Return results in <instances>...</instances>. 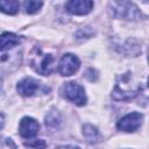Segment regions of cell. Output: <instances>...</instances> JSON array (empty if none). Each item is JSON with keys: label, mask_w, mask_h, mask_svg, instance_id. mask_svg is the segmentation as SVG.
I'll list each match as a JSON object with an SVG mask.
<instances>
[{"label": "cell", "mask_w": 149, "mask_h": 149, "mask_svg": "<svg viewBox=\"0 0 149 149\" xmlns=\"http://www.w3.org/2000/svg\"><path fill=\"white\" fill-rule=\"evenodd\" d=\"M141 91V85L134 79L132 72L127 71L120 76H118L114 90L112 92V97L115 100H130L135 98Z\"/></svg>", "instance_id": "obj_1"}, {"label": "cell", "mask_w": 149, "mask_h": 149, "mask_svg": "<svg viewBox=\"0 0 149 149\" xmlns=\"http://www.w3.org/2000/svg\"><path fill=\"white\" fill-rule=\"evenodd\" d=\"M111 13L116 19L136 21L142 19V13L137 6L130 1H112L108 3Z\"/></svg>", "instance_id": "obj_2"}, {"label": "cell", "mask_w": 149, "mask_h": 149, "mask_svg": "<svg viewBox=\"0 0 149 149\" xmlns=\"http://www.w3.org/2000/svg\"><path fill=\"white\" fill-rule=\"evenodd\" d=\"M30 64H31V68L37 73L42 76H48L54 71L55 58L51 54H45L42 51V49L35 47L31 51Z\"/></svg>", "instance_id": "obj_3"}, {"label": "cell", "mask_w": 149, "mask_h": 149, "mask_svg": "<svg viewBox=\"0 0 149 149\" xmlns=\"http://www.w3.org/2000/svg\"><path fill=\"white\" fill-rule=\"evenodd\" d=\"M61 93L65 99L70 100L71 102L76 104L78 106H84L86 104L85 90L81 85H79L76 81L65 83L61 87Z\"/></svg>", "instance_id": "obj_4"}, {"label": "cell", "mask_w": 149, "mask_h": 149, "mask_svg": "<svg viewBox=\"0 0 149 149\" xmlns=\"http://www.w3.org/2000/svg\"><path fill=\"white\" fill-rule=\"evenodd\" d=\"M142 121H143V115L141 113L133 112L121 118L118 121L116 127L119 130H122L126 133H134L141 127Z\"/></svg>", "instance_id": "obj_5"}, {"label": "cell", "mask_w": 149, "mask_h": 149, "mask_svg": "<svg viewBox=\"0 0 149 149\" xmlns=\"http://www.w3.org/2000/svg\"><path fill=\"white\" fill-rule=\"evenodd\" d=\"M79 66H80V61L78 59L77 56H74L73 54H65L62 56L59 61L58 71L62 76L69 77L72 76L74 72H77Z\"/></svg>", "instance_id": "obj_6"}, {"label": "cell", "mask_w": 149, "mask_h": 149, "mask_svg": "<svg viewBox=\"0 0 149 149\" xmlns=\"http://www.w3.org/2000/svg\"><path fill=\"white\" fill-rule=\"evenodd\" d=\"M93 1L90 0H70L65 3L66 10L72 15H86L93 9Z\"/></svg>", "instance_id": "obj_7"}, {"label": "cell", "mask_w": 149, "mask_h": 149, "mask_svg": "<svg viewBox=\"0 0 149 149\" xmlns=\"http://www.w3.org/2000/svg\"><path fill=\"white\" fill-rule=\"evenodd\" d=\"M38 130H40V125L35 119L30 116H24L20 121L19 133L23 139H31L36 136Z\"/></svg>", "instance_id": "obj_8"}, {"label": "cell", "mask_w": 149, "mask_h": 149, "mask_svg": "<svg viewBox=\"0 0 149 149\" xmlns=\"http://www.w3.org/2000/svg\"><path fill=\"white\" fill-rule=\"evenodd\" d=\"M21 63V52H7L0 56V71H12L20 66Z\"/></svg>", "instance_id": "obj_9"}, {"label": "cell", "mask_w": 149, "mask_h": 149, "mask_svg": "<svg viewBox=\"0 0 149 149\" xmlns=\"http://www.w3.org/2000/svg\"><path fill=\"white\" fill-rule=\"evenodd\" d=\"M38 87H40V81L34 79V78H31V77L23 78L16 85L17 92L21 95H23V97H31V95H34L37 92Z\"/></svg>", "instance_id": "obj_10"}, {"label": "cell", "mask_w": 149, "mask_h": 149, "mask_svg": "<svg viewBox=\"0 0 149 149\" xmlns=\"http://www.w3.org/2000/svg\"><path fill=\"white\" fill-rule=\"evenodd\" d=\"M20 44V38L13 33H3L0 35V52L14 49Z\"/></svg>", "instance_id": "obj_11"}, {"label": "cell", "mask_w": 149, "mask_h": 149, "mask_svg": "<svg viewBox=\"0 0 149 149\" xmlns=\"http://www.w3.org/2000/svg\"><path fill=\"white\" fill-rule=\"evenodd\" d=\"M83 135L86 139V141L88 143H91V144L99 143L102 140V136L99 133V130L94 126H92L90 123H86V125L83 126Z\"/></svg>", "instance_id": "obj_12"}, {"label": "cell", "mask_w": 149, "mask_h": 149, "mask_svg": "<svg viewBox=\"0 0 149 149\" xmlns=\"http://www.w3.org/2000/svg\"><path fill=\"white\" fill-rule=\"evenodd\" d=\"M20 3L16 0H1L0 1V10L6 14H16L19 12Z\"/></svg>", "instance_id": "obj_13"}, {"label": "cell", "mask_w": 149, "mask_h": 149, "mask_svg": "<svg viewBox=\"0 0 149 149\" xmlns=\"http://www.w3.org/2000/svg\"><path fill=\"white\" fill-rule=\"evenodd\" d=\"M62 122V118L57 111H50L45 115V125L49 128H58Z\"/></svg>", "instance_id": "obj_14"}, {"label": "cell", "mask_w": 149, "mask_h": 149, "mask_svg": "<svg viewBox=\"0 0 149 149\" xmlns=\"http://www.w3.org/2000/svg\"><path fill=\"white\" fill-rule=\"evenodd\" d=\"M42 6H43V2L42 1H36V0H28V1H24L23 2L24 12L28 13V14H35V13H37L41 9Z\"/></svg>", "instance_id": "obj_15"}, {"label": "cell", "mask_w": 149, "mask_h": 149, "mask_svg": "<svg viewBox=\"0 0 149 149\" xmlns=\"http://www.w3.org/2000/svg\"><path fill=\"white\" fill-rule=\"evenodd\" d=\"M26 144H27L28 147L34 148V149H45V147H47V143H45L43 140H41V139L33 140V141H28Z\"/></svg>", "instance_id": "obj_16"}, {"label": "cell", "mask_w": 149, "mask_h": 149, "mask_svg": "<svg viewBox=\"0 0 149 149\" xmlns=\"http://www.w3.org/2000/svg\"><path fill=\"white\" fill-rule=\"evenodd\" d=\"M56 149H79L78 147H73V146H62V147H58Z\"/></svg>", "instance_id": "obj_17"}, {"label": "cell", "mask_w": 149, "mask_h": 149, "mask_svg": "<svg viewBox=\"0 0 149 149\" xmlns=\"http://www.w3.org/2000/svg\"><path fill=\"white\" fill-rule=\"evenodd\" d=\"M3 123H5V118H3V115L0 113V130H1L2 127H3Z\"/></svg>", "instance_id": "obj_18"}]
</instances>
